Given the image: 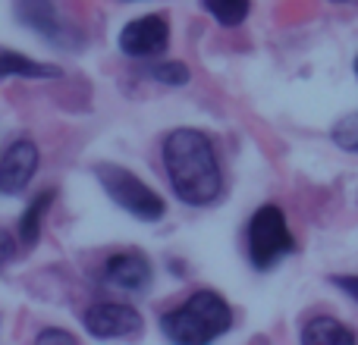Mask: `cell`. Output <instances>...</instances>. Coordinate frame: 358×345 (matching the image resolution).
I'll return each mask as SVG.
<instances>
[{
  "mask_svg": "<svg viewBox=\"0 0 358 345\" xmlns=\"http://www.w3.org/2000/svg\"><path fill=\"white\" fill-rule=\"evenodd\" d=\"M355 75H358V57H355Z\"/></svg>",
  "mask_w": 358,
  "mask_h": 345,
  "instance_id": "d6986e66",
  "label": "cell"
},
{
  "mask_svg": "<svg viewBox=\"0 0 358 345\" xmlns=\"http://www.w3.org/2000/svg\"><path fill=\"white\" fill-rule=\"evenodd\" d=\"M54 191H38L35 198H31V204L22 210V216H19V242H22L25 248H31L38 242V235H41V220L44 214H48V207L54 204Z\"/></svg>",
  "mask_w": 358,
  "mask_h": 345,
  "instance_id": "8fae6325",
  "label": "cell"
},
{
  "mask_svg": "<svg viewBox=\"0 0 358 345\" xmlns=\"http://www.w3.org/2000/svg\"><path fill=\"white\" fill-rule=\"evenodd\" d=\"M164 167L176 198L189 207H204L217 201L223 176L217 167L214 145L198 129H176L164 142Z\"/></svg>",
  "mask_w": 358,
  "mask_h": 345,
  "instance_id": "6da1fadb",
  "label": "cell"
},
{
  "mask_svg": "<svg viewBox=\"0 0 358 345\" xmlns=\"http://www.w3.org/2000/svg\"><path fill=\"white\" fill-rule=\"evenodd\" d=\"M292 251H296V239L286 226L283 210L277 204H264L255 210L248 220V260L255 270H271Z\"/></svg>",
  "mask_w": 358,
  "mask_h": 345,
  "instance_id": "277c9868",
  "label": "cell"
},
{
  "mask_svg": "<svg viewBox=\"0 0 358 345\" xmlns=\"http://www.w3.org/2000/svg\"><path fill=\"white\" fill-rule=\"evenodd\" d=\"M330 283H334L336 289L346 292L349 298H355V302H358V277H334Z\"/></svg>",
  "mask_w": 358,
  "mask_h": 345,
  "instance_id": "e0dca14e",
  "label": "cell"
},
{
  "mask_svg": "<svg viewBox=\"0 0 358 345\" xmlns=\"http://www.w3.org/2000/svg\"><path fill=\"white\" fill-rule=\"evenodd\" d=\"M35 342H38V345H50V342H57V345H73L76 336L66 333V330H41V333L35 336Z\"/></svg>",
  "mask_w": 358,
  "mask_h": 345,
  "instance_id": "2e32d148",
  "label": "cell"
},
{
  "mask_svg": "<svg viewBox=\"0 0 358 345\" xmlns=\"http://www.w3.org/2000/svg\"><path fill=\"white\" fill-rule=\"evenodd\" d=\"M148 79H155V82H161V85H170V88H176V85H189V66L185 63H157V66H148Z\"/></svg>",
  "mask_w": 358,
  "mask_h": 345,
  "instance_id": "5bb4252c",
  "label": "cell"
},
{
  "mask_svg": "<svg viewBox=\"0 0 358 345\" xmlns=\"http://www.w3.org/2000/svg\"><path fill=\"white\" fill-rule=\"evenodd\" d=\"M16 16L25 29L41 35L48 44H57V47H76L79 44V31L60 16L54 0H16Z\"/></svg>",
  "mask_w": 358,
  "mask_h": 345,
  "instance_id": "5b68a950",
  "label": "cell"
},
{
  "mask_svg": "<svg viewBox=\"0 0 358 345\" xmlns=\"http://www.w3.org/2000/svg\"><path fill=\"white\" fill-rule=\"evenodd\" d=\"M355 330L346 323L334 321V317H315L302 327L305 345H355Z\"/></svg>",
  "mask_w": 358,
  "mask_h": 345,
  "instance_id": "30bf717a",
  "label": "cell"
},
{
  "mask_svg": "<svg viewBox=\"0 0 358 345\" xmlns=\"http://www.w3.org/2000/svg\"><path fill=\"white\" fill-rule=\"evenodd\" d=\"M94 176H98L101 189L110 195V201L117 204V207H123L126 214H132L136 220L157 223L164 214H167L164 198L157 195L151 185H145L136 172L117 167V163H101V167L94 170Z\"/></svg>",
  "mask_w": 358,
  "mask_h": 345,
  "instance_id": "3957f363",
  "label": "cell"
},
{
  "mask_svg": "<svg viewBox=\"0 0 358 345\" xmlns=\"http://www.w3.org/2000/svg\"><path fill=\"white\" fill-rule=\"evenodd\" d=\"M201 6L217 19L220 25L233 29V25L245 22L248 10H252V0H201Z\"/></svg>",
  "mask_w": 358,
  "mask_h": 345,
  "instance_id": "4fadbf2b",
  "label": "cell"
},
{
  "mask_svg": "<svg viewBox=\"0 0 358 345\" xmlns=\"http://www.w3.org/2000/svg\"><path fill=\"white\" fill-rule=\"evenodd\" d=\"M35 170H38V148L29 138L13 142L3 151V161H0V191L3 195H19L31 182Z\"/></svg>",
  "mask_w": 358,
  "mask_h": 345,
  "instance_id": "ba28073f",
  "label": "cell"
},
{
  "mask_svg": "<svg viewBox=\"0 0 358 345\" xmlns=\"http://www.w3.org/2000/svg\"><path fill=\"white\" fill-rule=\"evenodd\" d=\"M330 138L336 142V148L358 154V110L355 113H346V117H343L340 123L330 129Z\"/></svg>",
  "mask_w": 358,
  "mask_h": 345,
  "instance_id": "9a60e30c",
  "label": "cell"
},
{
  "mask_svg": "<svg viewBox=\"0 0 358 345\" xmlns=\"http://www.w3.org/2000/svg\"><path fill=\"white\" fill-rule=\"evenodd\" d=\"M167 44H170V22L161 13L132 19V22L120 31V50H123L126 57H136V60L164 54Z\"/></svg>",
  "mask_w": 358,
  "mask_h": 345,
  "instance_id": "52a82bcc",
  "label": "cell"
},
{
  "mask_svg": "<svg viewBox=\"0 0 358 345\" xmlns=\"http://www.w3.org/2000/svg\"><path fill=\"white\" fill-rule=\"evenodd\" d=\"M104 279L110 286H117V289L145 292L151 286V279H155V273H151V264L138 251H123L113 254L104 264Z\"/></svg>",
  "mask_w": 358,
  "mask_h": 345,
  "instance_id": "9c48e42d",
  "label": "cell"
},
{
  "mask_svg": "<svg viewBox=\"0 0 358 345\" xmlns=\"http://www.w3.org/2000/svg\"><path fill=\"white\" fill-rule=\"evenodd\" d=\"M0 73H3V75H29V79H57V75H60V69L48 66V63L29 60V57L16 54V50H3Z\"/></svg>",
  "mask_w": 358,
  "mask_h": 345,
  "instance_id": "7c38bea8",
  "label": "cell"
},
{
  "mask_svg": "<svg viewBox=\"0 0 358 345\" xmlns=\"http://www.w3.org/2000/svg\"><path fill=\"white\" fill-rule=\"evenodd\" d=\"M336 3H343V0H336Z\"/></svg>",
  "mask_w": 358,
  "mask_h": 345,
  "instance_id": "ffe728a7",
  "label": "cell"
},
{
  "mask_svg": "<svg viewBox=\"0 0 358 345\" xmlns=\"http://www.w3.org/2000/svg\"><path fill=\"white\" fill-rule=\"evenodd\" d=\"M0 242H3V264H10V260H13V239H10V233L0 235Z\"/></svg>",
  "mask_w": 358,
  "mask_h": 345,
  "instance_id": "ac0fdd59",
  "label": "cell"
},
{
  "mask_svg": "<svg viewBox=\"0 0 358 345\" xmlns=\"http://www.w3.org/2000/svg\"><path fill=\"white\" fill-rule=\"evenodd\" d=\"M233 327V311L214 289H201L182 304L161 317V333L179 345H204L220 339Z\"/></svg>",
  "mask_w": 358,
  "mask_h": 345,
  "instance_id": "7a4b0ae2",
  "label": "cell"
},
{
  "mask_svg": "<svg viewBox=\"0 0 358 345\" xmlns=\"http://www.w3.org/2000/svg\"><path fill=\"white\" fill-rule=\"evenodd\" d=\"M85 330L94 339H129L142 333V317L129 304L101 302L85 311Z\"/></svg>",
  "mask_w": 358,
  "mask_h": 345,
  "instance_id": "8992f818",
  "label": "cell"
}]
</instances>
